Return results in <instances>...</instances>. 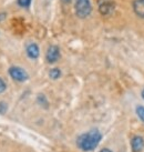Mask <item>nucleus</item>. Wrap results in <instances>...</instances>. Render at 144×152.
Segmentation results:
<instances>
[{
  "label": "nucleus",
  "instance_id": "1",
  "mask_svg": "<svg viewBox=\"0 0 144 152\" xmlns=\"http://www.w3.org/2000/svg\"><path fill=\"white\" fill-rule=\"evenodd\" d=\"M102 140V133L97 129L82 133L76 139V147L83 152H91L97 148Z\"/></svg>",
  "mask_w": 144,
  "mask_h": 152
},
{
  "label": "nucleus",
  "instance_id": "2",
  "mask_svg": "<svg viewBox=\"0 0 144 152\" xmlns=\"http://www.w3.org/2000/svg\"><path fill=\"white\" fill-rule=\"evenodd\" d=\"M92 11V6L90 0H76V13L81 19L90 16Z\"/></svg>",
  "mask_w": 144,
  "mask_h": 152
},
{
  "label": "nucleus",
  "instance_id": "3",
  "mask_svg": "<svg viewBox=\"0 0 144 152\" xmlns=\"http://www.w3.org/2000/svg\"><path fill=\"white\" fill-rule=\"evenodd\" d=\"M97 8L102 16H110L115 9L114 0H97Z\"/></svg>",
  "mask_w": 144,
  "mask_h": 152
},
{
  "label": "nucleus",
  "instance_id": "4",
  "mask_svg": "<svg viewBox=\"0 0 144 152\" xmlns=\"http://www.w3.org/2000/svg\"><path fill=\"white\" fill-rule=\"evenodd\" d=\"M9 76L17 82H25L29 79V76L25 69L17 67V66H13L9 69Z\"/></svg>",
  "mask_w": 144,
  "mask_h": 152
},
{
  "label": "nucleus",
  "instance_id": "5",
  "mask_svg": "<svg viewBox=\"0 0 144 152\" xmlns=\"http://www.w3.org/2000/svg\"><path fill=\"white\" fill-rule=\"evenodd\" d=\"M60 58V49L57 46H50L48 48L47 53H46V59L48 64H55Z\"/></svg>",
  "mask_w": 144,
  "mask_h": 152
},
{
  "label": "nucleus",
  "instance_id": "6",
  "mask_svg": "<svg viewBox=\"0 0 144 152\" xmlns=\"http://www.w3.org/2000/svg\"><path fill=\"white\" fill-rule=\"evenodd\" d=\"M131 149L133 152H142L144 149V139L141 135H134L131 139Z\"/></svg>",
  "mask_w": 144,
  "mask_h": 152
},
{
  "label": "nucleus",
  "instance_id": "7",
  "mask_svg": "<svg viewBox=\"0 0 144 152\" xmlns=\"http://www.w3.org/2000/svg\"><path fill=\"white\" fill-rule=\"evenodd\" d=\"M25 52H27V56L29 57L30 59H38L39 56H40V49L37 43H29L27 48H25Z\"/></svg>",
  "mask_w": 144,
  "mask_h": 152
},
{
  "label": "nucleus",
  "instance_id": "8",
  "mask_svg": "<svg viewBox=\"0 0 144 152\" xmlns=\"http://www.w3.org/2000/svg\"><path fill=\"white\" fill-rule=\"evenodd\" d=\"M132 7L137 17L144 18V0H134Z\"/></svg>",
  "mask_w": 144,
  "mask_h": 152
},
{
  "label": "nucleus",
  "instance_id": "9",
  "mask_svg": "<svg viewBox=\"0 0 144 152\" xmlns=\"http://www.w3.org/2000/svg\"><path fill=\"white\" fill-rule=\"evenodd\" d=\"M49 77H50L52 80H57L61 77V70L58 69V68H53L51 69L50 72H49Z\"/></svg>",
  "mask_w": 144,
  "mask_h": 152
},
{
  "label": "nucleus",
  "instance_id": "10",
  "mask_svg": "<svg viewBox=\"0 0 144 152\" xmlns=\"http://www.w3.org/2000/svg\"><path fill=\"white\" fill-rule=\"evenodd\" d=\"M37 101H38L39 104L41 107H43V108H48V106H49V102H48L47 98L44 97L43 94H39L38 98H37Z\"/></svg>",
  "mask_w": 144,
  "mask_h": 152
},
{
  "label": "nucleus",
  "instance_id": "11",
  "mask_svg": "<svg viewBox=\"0 0 144 152\" xmlns=\"http://www.w3.org/2000/svg\"><path fill=\"white\" fill-rule=\"evenodd\" d=\"M135 112L137 114V117L144 122V107L143 106H137L135 109Z\"/></svg>",
  "mask_w": 144,
  "mask_h": 152
},
{
  "label": "nucleus",
  "instance_id": "12",
  "mask_svg": "<svg viewBox=\"0 0 144 152\" xmlns=\"http://www.w3.org/2000/svg\"><path fill=\"white\" fill-rule=\"evenodd\" d=\"M6 90H7V82L2 78H0V94L4 93Z\"/></svg>",
  "mask_w": 144,
  "mask_h": 152
},
{
  "label": "nucleus",
  "instance_id": "13",
  "mask_svg": "<svg viewBox=\"0 0 144 152\" xmlns=\"http://www.w3.org/2000/svg\"><path fill=\"white\" fill-rule=\"evenodd\" d=\"M31 4V0H18V4L23 8H28Z\"/></svg>",
  "mask_w": 144,
  "mask_h": 152
},
{
  "label": "nucleus",
  "instance_id": "14",
  "mask_svg": "<svg viewBox=\"0 0 144 152\" xmlns=\"http://www.w3.org/2000/svg\"><path fill=\"white\" fill-rule=\"evenodd\" d=\"M7 111V104L4 102H0V114H4Z\"/></svg>",
  "mask_w": 144,
  "mask_h": 152
},
{
  "label": "nucleus",
  "instance_id": "15",
  "mask_svg": "<svg viewBox=\"0 0 144 152\" xmlns=\"http://www.w3.org/2000/svg\"><path fill=\"white\" fill-rule=\"evenodd\" d=\"M99 152H113V151L108 148H104V149H101V151H99Z\"/></svg>",
  "mask_w": 144,
  "mask_h": 152
},
{
  "label": "nucleus",
  "instance_id": "16",
  "mask_svg": "<svg viewBox=\"0 0 144 152\" xmlns=\"http://www.w3.org/2000/svg\"><path fill=\"white\" fill-rule=\"evenodd\" d=\"M61 2H63V4H70V2H71V0H61Z\"/></svg>",
  "mask_w": 144,
  "mask_h": 152
},
{
  "label": "nucleus",
  "instance_id": "17",
  "mask_svg": "<svg viewBox=\"0 0 144 152\" xmlns=\"http://www.w3.org/2000/svg\"><path fill=\"white\" fill-rule=\"evenodd\" d=\"M142 98H143V99H144V89H143V90H142Z\"/></svg>",
  "mask_w": 144,
  "mask_h": 152
}]
</instances>
